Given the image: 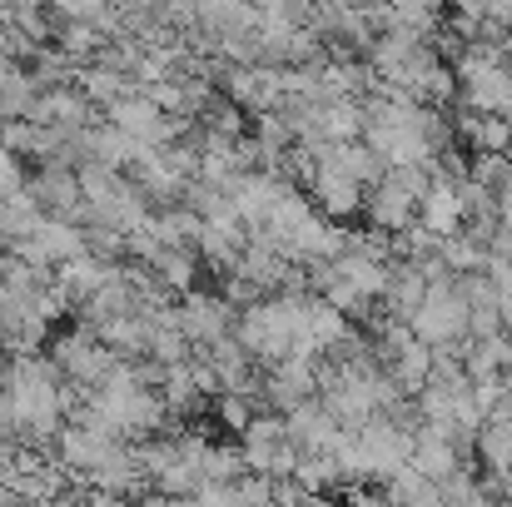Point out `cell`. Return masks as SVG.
Here are the masks:
<instances>
[{
    "label": "cell",
    "mask_w": 512,
    "mask_h": 507,
    "mask_svg": "<svg viewBox=\"0 0 512 507\" xmlns=\"http://www.w3.org/2000/svg\"><path fill=\"white\" fill-rule=\"evenodd\" d=\"M413 334L423 338L428 348H458L473 338V304H468V289H463V274H443L428 284V299L423 309L413 314L408 324Z\"/></svg>",
    "instance_id": "obj_1"
},
{
    "label": "cell",
    "mask_w": 512,
    "mask_h": 507,
    "mask_svg": "<svg viewBox=\"0 0 512 507\" xmlns=\"http://www.w3.org/2000/svg\"><path fill=\"white\" fill-rule=\"evenodd\" d=\"M423 194H428V179L418 165H398L388 174H378V184L368 189L363 209H368V224L383 229V234H408V224H418L423 214Z\"/></svg>",
    "instance_id": "obj_2"
},
{
    "label": "cell",
    "mask_w": 512,
    "mask_h": 507,
    "mask_svg": "<svg viewBox=\"0 0 512 507\" xmlns=\"http://www.w3.org/2000/svg\"><path fill=\"white\" fill-rule=\"evenodd\" d=\"M339 503L343 507H398V498H393V488H388V483L368 478V483H348Z\"/></svg>",
    "instance_id": "obj_3"
},
{
    "label": "cell",
    "mask_w": 512,
    "mask_h": 507,
    "mask_svg": "<svg viewBox=\"0 0 512 507\" xmlns=\"http://www.w3.org/2000/svg\"><path fill=\"white\" fill-rule=\"evenodd\" d=\"M493 199H498V219H503V229H512V169L493 184Z\"/></svg>",
    "instance_id": "obj_4"
}]
</instances>
